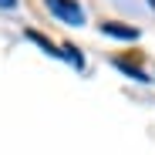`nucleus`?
Segmentation results:
<instances>
[{"label": "nucleus", "instance_id": "nucleus-1", "mask_svg": "<svg viewBox=\"0 0 155 155\" xmlns=\"http://www.w3.org/2000/svg\"><path fill=\"white\" fill-rule=\"evenodd\" d=\"M44 4H47V10L58 20L71 24V27H81L84 24V14H81V4H78V0H44Z\"/></svg>", "mask_w": 155, "mask_h": 155}, {"label": "nucleus", "instance_id": "nucleus-2", "mask_svg": "<svg viewBox=\"0 0 155 155\" xmlns=\"http://www.w3.org/2000/svg\"><path fill=\"white\" fill-rule=\"evenodd\" d=\"M101 31H105V34H111V37H121V41H135V37H138V27H128V24H115V20L101 24Z\"/></svg>", "mask_w": 155, "mask_h": 155}, {"label": "nucleus", "instance_id": "nucleus-3", "mask_svg": "<svg viewBox=\"0 0 155 155\" xmlns=\"http://www.w3.org/2000/svg\"><path fill=\"white\" fill-rule=\"evenodd\" d=\"M27 37H31V44H37V47H44L47 54H54V58H61V47H54V44H51V41H47V37H44L41 31H34V27H31V31H27Z\"/></svg>", "mask_w": 155, "mask_h": 155}, {"label": "nucleus", "instance_id": "nucleus-4", "mask_svg": "<svg viewBox=\"0 0 155 155\" xmlns=\"http://www.w3.org/2000/svg\"><path fill=\"white\" fill-rule=\"evenodd\" d=\"M115 68H118V71H128L132 78H138V81H145V78H148L142 68H135V58H115Z\"/></svg>", "mask_w": 155, "mask_h": 155}, {"label": "nucleus", "instance_id": "nucleus-5", "mask_svg": "<svg viewBox=\"0 0 155 155\" xmlns=\"http://www.w3.org/2000/svg\"><path fill=\"white\" fill-rule=\"evenodd\" d=\"M0 7H4V10H10V7H17V0H0Z\"/></svg>", "mask_w": 155, "mask_h": 155}]
</instances>
